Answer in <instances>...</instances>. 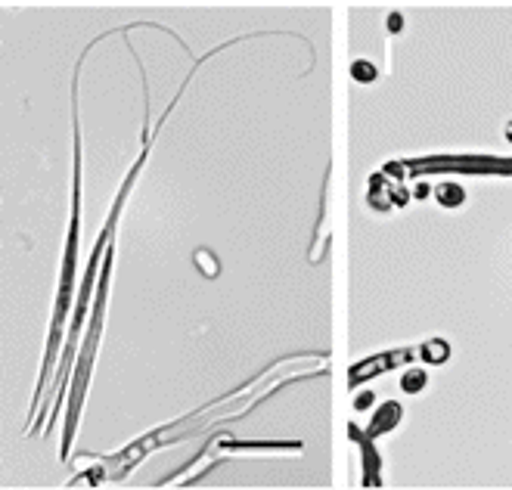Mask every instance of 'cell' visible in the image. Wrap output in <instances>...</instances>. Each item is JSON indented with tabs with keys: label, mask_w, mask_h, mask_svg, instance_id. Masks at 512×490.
<instances>
[{
	"label": "cell",
	"mask_w": 512,
	"mask_h": 490,
	"mask_svg": "<svg viewBox=\"0 0 512 490\" xmlns=\"http://www.w3.org/2000/svg\"><path fill=\"white\" fill-rule=\"evenodd\" d=\"M435 193H438L441 205H447V208H457V205H463V199H466L463 187H457V183H441V187H438Z\"/></svg>",
	"instance_id": "obj_1"
},
{
	"label": "cell",
	"mask_w": 512,
	"mask_h": 490,
	"mask_svg": "<svg viewBox=\"0 0 512 490\" xmlns=\"http://www.w3.org/2000/svg\"><path fill=\"white\" fill-rule=\"evenodd\" d=\"M395 419H401V407L398 404H388V407H382V413L376 416V428L373 432H385V428L395 422Z\"/></svg>",
	"instance_id": "obj_2"
},
{
	"label": "cell",
	"mask_w": 512,
	"mask_h": 490,
	"mask_svg": "<svg viewBox=\"0 0 512 490\" xmlns=\"http://www.w3.org/2000/svg\"><path fill=\"white\" fill-rule=\"evenodd\" d=\"M351 75H354V81H364V84L376 81V69H373V63H367V59H357L351 66Z\"/></svg>",
	"instance_id": "obj_3"
},
{
	"label": "cell",
	"mask_w": 512,
	"mask_h": 490,
	"mask_svg": "<svg viewBox=\"0 0 512 490\" xmlns=\"http://www.w3.org/2000/svg\"><path fill=\"white\" fill-rule=\"evenodd\" d=\"M423 354H426V360H432V363H441V360L450 354V348H447L444 342H429V345L423 348Z\"/></svg>",
	"instance_id": "obj_4"
},
{
	"label": "cell",
	"mask_w": 512,
	"mask_h": 490,
	"mask_svg": "<svg viewBox=\"0 0 512 490\" xmlns=\"http://www.w3.org/2000/svg\"><path fill=\"white\" fill-rule=\"evenodd\" d=\"M401 385H404V391H407V394H416L419 388L426 385V373L413 370V373H407V376H404V382H401Z\"/></svg>",
	"instance_id": "obj_5"
},
{
	"label": "cell",
	"mask_w": 512,
	"mask_h": 490,
	"mask_svg": "<svg viewBox=\"0 0 512 490\" xmlns=\"http://www.w3.org/2000/svg\"><path fill=\"white\" fill-rule=\"evenodd\" d=\"M370 404H373V394H360V397H357V404H354V407H357V410H367Z\"/></svg>",
	"instance_id": "obj_6"
},
{
	"label": "cell",
	"mask_w": 512,
	"mask_h": 490,
	"mask_svg": "<svg viewBox=\"0 0 512 490\" xmlns=\"http://www.w3.org/2000/svg\"><path fill=\"white\" fill-rule=\"evenodd\" d=\"M401 25H404L401 16H388V28H391V32H401Z\"/></svg>",
	"instance_id": "obj_7"
}]
</instances>
